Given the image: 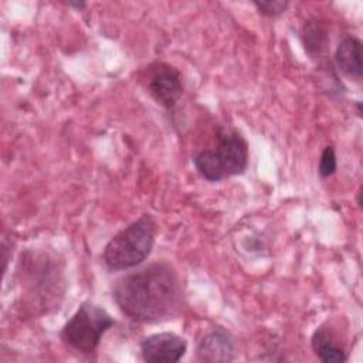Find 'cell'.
<instances>
[{
	"mask_svg": "<svg viewBox=\"0 0 363 363\" xmlns=\"http://www.w3.org/2000/svg\"><path fill=\"white\" fill-rule=\"evenodd\" d=\"M235 345L230 332L218 328L210 332L197 347V357L201 362H231Z\"/></svg>",
	"mask_w": 363,
	"mask_h": 363,
	"instance_id": "7",
	"label": "cell"
},
{
	"mask_svg": "<svg viewBox=\"0 0 363 363\" xmlns=\"http://www.w3.org/2000/svg\"><path fill=\"white\" fill-rule=\"evenodd\" d=\"M147 91L162 106L170 109L183 94L182 74L166 62H156L147 74Z\"/></svg>",
	"mask_w": 363,
	"mask_h": 363,
	"instance_id": "5",
	"label": "cell"
},
{
	"mask_svg": "<svg viewBox=\"0 0 363 363\" xmlns=\"http://www.w3.org/2000/svg\"><path fill=\"white\" fill-rule=\"evenodd\" d=\"M335 58L342 72L356 79L362 78V41L359 38L353 35L345 37L336 48Z\"/></svg>",
	"mask_w": 363,
	"mask_h": 363,
	"instance_id": "8",
	"label": "cell"
},
{
	"mask_svg": "<svg viewBox=\"0 0 363 363\" xmlns=\"http://www.w3.org/2000/svg\"><path fill=\"white\" fill-rule=\"evenodd\" d=\"M311 343L315 354L325 363H342L347 359L335 335L325 328H318L313 332Z\"/></svg>",
	"mask_w": 363,
	"mask_h": 363,
	"instance_id": "9",
	"label": "cell"
},
{
	"mask_svg": "<svg viewBox=\"0 0 363 363\" xmlns=\"http://www.w3.org/2000/svg\"><path fill=\"white\" fill-rule=\"evenodd\" d=\"M113 325L115 320L104 308L84 302L64 325L61 337L77 352L89 354L95 352L104 333Z\"/></svg>",
	"mask_w": 363,
	"mask_h": 363,
	"instance_id": "4",
	"label": "cell"
},
{
	"mask_svg": "<svg viewBox=\"0 0 363 363\" xmlns=\"http://www.w3.org/2000/svg\"><path fill=\"white\" fill-rule=\"evenodd\" d=\"M156 223L150 214H143L115 234L105 245L102 261L111 271H123L142 264L155 244Z\"/></svg>",
	"mask_w": 363,
	"mask_h": 363,
	"instance_id": "2",
	"label": "cell"
},
{
	"mask_svg": "<svg viewBox=\"0 0 363 363\" xmlns=\"http://www.w3.org/2000/svg\"><path fill=\"white\" fill-rule=\"evenodd\" d=\"M337 169V160H336V153L335 149L332 146H326L320 155L319 159V166H318V172L320 174V177L326 179L332 174H335Z\"/></svg>",
	"mask_w": 363,
	"mask_h": 363,
	"instance_id": "11",
	"label": "cell"
},
{
	"mask_svg": "<svg viewBox=\"0 0 363 363\" xmlns=\"http://www.w3.org/2000/svg\"><path fill=\"white\" fill-rule=\"evenodd\" d=\"M112 294L122 313L142 323L169 319L182 305L180 279L167 262H156L121 278Z\"/></svg>",
	"mask_w": 363,
	"mask_h": 363,
	"instance_id": "1",
	"label": "cell"
},
{
	"mask_svg": "<svg viewBox=\"0 0 363 363\" xmlns=\"http://www.w3.org/2000/svg\"><path fill=\"white\" fill-rule=\"evenodd\" d=\"M301 37H302L306 52L311 55L319 54L323 50L326 43L325 28L318 20H309L308 23H305Z\"/></svg>",
	"mask_w": 363,
	"mask_h": 363,
	"instance_id": "10",
	"label": "cell"
},
{
	"mask_svg": "<svg viewBox=\"0 0 363 363\" xmlns=\"http://www.w3.org/2000/svg\"><path fill=\"white\" fill-rule=\"evenodd\" d=\"M288 1H279V0H269V1H254V6L257 7V10L267 17H278L281 16L286 7H288Z\"/></svg>",
	"mask_w": 363,
	"mask_h": 363,
	"instance_id": "12",
	"label": "cell"
},
{
	"mask_svg": "<svg viewBox=\"0 0 363 363\" xmlns=\"http://www.w3.org/2000/svg\"><path fill=\"white\" fill-rule=\"evenodd\" d=\"M187 350L186 340L172 332L155 333L143 339L140 345L142 359L152 363L179 362Z\"/></svg>",
	"mask_w": 363,
	"mask_h": 363,
	"instance_id": "6",
	"label": "cell"
},
{
	"mask_svg": "<svg viewBox=\"0 0 363 363\" xmlns=\"http://www.w3.org/2000/svg\"><path fill=\"white\" fill-rule=\"evenodd\" d=\"M248 145L237 132L220 135L218 143L213 149L199 152L194 167L208 182H220L231 176L242 174L248 166Z\"/></svg>",
	"mask_w": 363,
	"mask_h": 363,
	"instance_id": "3",
	"label": "cell"
}]
</instances>
